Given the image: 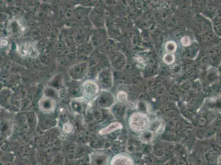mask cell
<instances>
[{
    "label": "cell",
    "mask_w": 221,
    "mask_h": 165,
    "mask_svg": "<svg viewBox=\"0 0 221 165\" xmlns=\"http://www.w3.org/2000/svg\"><path fill=\"white\" fill-rule=\"evenodd\" d=\"M19 52L20 55L24 57V56H32L33 55H35V52H37V50L36 48H35L33 45L31 44H25L22 45V46H19Z\"/></svg>",
    "instance_id": "5"
},
{
    "label": "cell",
    "mask_w": 221,
    "mask_h": 165,
    "mask_svg": "<svg viewBox=\"0 0 221 165\" xmlns=\"http://www.w3.org/2000/svg\"><path fill=\"white\" fill-rule=\"evenodd\" d=\"M117 100L119 102L126 101L127 99V94L125 92H120L118 93L117 96Z\"/></svg>",
    "instance_id": "9"
},
{
    "label": "cell",
    "mask_w": 221,
    "mask_h": 165,
    "mask_svg": "<svg viewBox=\"0 0 221 165\" xmlns=\"http://www.w3.org/2000/svg\"><path fill=\"white\" fill-rule=\"evenodd\" d=\"M7 41L6 40H3L2 41V42L1 43V45H2V46H5L7 44Z\"/></svg>",
    "instance_id": "12"
},
{
    "label": "cell",
    "mask_w": 221,
    "mask_h": 165,
    "mask_svg": "<svg viewBox=\"0 0 221 165\" xmlns=\"http://www.w3.org/2000/svg\"><path fill=\"white\" fill-rule=\"evenodd\" d=\"M175 56L171 53H167L163 57V61L167 64H172L175 61Z\"/></svg>",
    "instance_id": "7"
},
{
    "label": "cell",
    "mask_w": 221,
    "mask_h": 165,
    "mask_svg": "<svg viewBox=\"0 0 221 165\" xmlns=\"http://www.w3.org/2000/svg\"><path fill=\"white\" fill-rule=\"evenodd\" d=\"M166 49L168 52H174L177 49V45L173 41H169L166 44Z\"/></svg>",
    "instance_id": "8"
},
{
    "label": "cell",
    "mask_w": 221,
    "mask_h": 165,
    "mask_svg": "<svg viewBox=\"0 0 221 165\" xmlns=\"http://www.w3.org/2000/svg\"><path fill=\"white\" fill-rule=\"evenodd\" d=\"M181 44L184 46H188L191 45V40L189 37H183L181 40Z\"/></svg>",
    "instance_id": "11"
},
{
    "label": "cell",
    "mask_w": 221,
    "mask_h": 165,
    "mask_svg": "<svg viewBox=\"0 0 221 165\" xmlns=\"http://www.w3.org/2000/svg\"><path fill=\"white\" fill-rule=\"evenodd\" d=\"M39 107L42 112L44 113H51L55 110V101L50 98L42 99L39 102Z\"/></svg>",
    "instance_id": "3"
},
{
    "label": "cell",
    "mask_w": 221,
    "mask_h": 165,
    "mask_svg": "<svg viewBox=\"0 0 221 165\" xmlns=\"http://www.w3.org/2000/svg\"><path fill=\"white\" fill-rule=\"evenodd\" d=\"M122 128H123V125L121 123L118 122H115L110 123L107 127L101 129L99 131V134L102 135L108 134L110 133H112L114 131H116L118 129H120Z\"/></svg>",
    "instance_id": "6"
},
{
    "label": "cell",
    "mask_w": 221,
    "mask_h": 165,
    "mask_svg": "<svg viewBox=\"0 0 221 165\" xmlns=\"http://www.w3.org/2000/svg\"><path fill=\"white\" fill-rule=\"evenodd\" d=\"M63 131L66 133H70L71 131H72L73 129V126L69 123H66L64 125H63L62 127Z\"/></svg>",
    "instance_id": "10"
},
{
    "label": "cell",
    "mask_w": 221,
    "mask_h": 165,
    "mask_svg": "<svg viewBox=\"0 0 221 165\" xmlns=\"http://www.w3.org/2000/svg\"><path fill=\"white\" fill-rule=\"evenodd\" d=\"M129 125L132 130L135 132L144 131L150 125V119L147 115L141 112L133 113L129 120Z\"/></svg>",
    "instance_id": "1"
},
{
    "label": "cell",
    "mask_w": 221,
    "mask_h": 165,
    "mask_svg": "<svg viewBox=\"0 0 221 165\" xmlns=\"http://www.w3.org/2000/svg\"><path fill=\"white\" fill-rule=\"evenodd\" d=\"M110 165H134V162L130 156L124 154H120L115 155L112 159Z\"/></svg>",
    "instance_id": "2"
},
{
    "label": "cell",
    "mask_w": 221,
    "mask_h": 165,
    "mask_svg": "<svg viewBox=\"0 0 221 165\" xmlns=\"http://www.w3.org/2000/svg\"><path fill=\"white\" fill-rule=\"evenodd\" d=\"M83 92L88 96H92L98 92V86L95 82L86 81L83 84Z\"/></svg>",
    "instance_id": "4"
}]
</instances>
